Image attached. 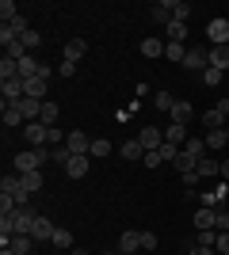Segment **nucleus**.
<instances>
[{
  "label": "nucleus",
  "mask_w": 229,
  "mask_h": 255,
  "mask_svg": "<svg viewBox=\"0 0 229 255\" xmlns=\"http://www.w3.org/2000/svg\"><path fill=\"white\" fill-rule=\"evenodd\" d=\"M50 133H54V126H46V122H27V126H23V137L31 141V149L50 145Z\"/></svg>",
  "instance_id": "1"
},
{
  "label": "nucleus",
  "mask_w": 229,
  "mask_h": 255,
  "mask_svg": "<svg viewBox=\"0 0 229 255\" xmlns=\"http://www.w3.org/2000/svg\"><path fill=\"white\" fill-rule=\"evenodd\" d=\"M184 69H187V73H191V69H195V73H207V69H210V50H207V46H191L187 57H184Z\"/></svg>",
  "instance_id": "2"
},
{
  "label": "nucleus",
  "mask_w": 229,
  "mask_h": 255,
  "mask_svg": "<svg viewBox=\"0 0 229 255\" xmlns=\"http://www.w3.org/2000/svg\"><path fill=\"white\" fill-rule=\"evenodd\" d=\"M0 194H11L19 206H27L31 202V194L23 191V175H4V183H0Z\"/></svg>",
  "instance_id": "3"
},
{
  "label": "nucleus",
  "mask_w": 229,
  "mask_h": 255,
  "mask_svg": "<svg viewBox=\"0 0 229 255\" xmlns=\"http://www.w3.org/2000/svg\"><path fill=\"white\" fill-rule=\"evenodd\" d=\"M229 118V99H222L218 107H210V111H203V126L207 129H222Z\"/></svg>",
  "instance_id": "4"
},
{
  "label": "nucleus",
  "mask_w": 229,
  "mask_h": 255,
  "mask_svg": "<svg viewBox=\"0 0 229 255\" xmlns=\"http://www.w3.org/2000/svg\"><path fill=\"white\" fill-rule=\"evenodd\" d=\"M207 38H210V46H229V19H210Z\"/></svg>",
  "instance_id": "5"
},
{
  "label": "nucleus",
  "mask_w": 229,
  "mask_h": 255,
  "mask_svg": "<svg viewBox=\"0 0 229 255\" xmlns=\"http://www.w3.org/2000/svg\"><path fill=\"white\" fill-rule=\"evenodd\" d=\"M65 149L73 152V156H88V152H92V137H88V133H80V129H73V133H69V141H65Z\"/></svg>",
  "instance_id": "6"
},
{
  "label": "nucleus",
  "mask_w": 229,
  "mask_h": 255,
  "mask_svg": "<svg viewBox=\"0 0 229 255\" xmlns=\"http://www.w3.org/2000/svg\"><path fill=\"white\" fill-rule=\"evenodd\" d=\"M54 229H57V225L50 221V217H34V225H31V240H34V244H42V240H54Z\"/></svg>",
  "instance_id": "7"
},
{
  "label": "nucleus",
  "mask_w": 229,
  "mask_h": 255,
  "mask_svg": "<svg viewBox=\"0 0 229 255\" xmlns=\"http://www.w3.org/2000/svg\"><path fill=\"white\" fill-rule=\"evenodd\" d=\"M88 168H92V156H69L65 160V175L69 179H84Z\"/></svg>",
  "instance_id": "8"
},
{
  "label": "nucleus",
  "mask_w": 229,
  "mask_h": 255,
  "mask_svg": "<svg viewBox=\"0 0 229 255\" xmlns=\"http://www.w3.org/2000/svg\"><path fill=\"white\" fill-rule=\"evenodd\" d=\"M138 141H142V149H145V152H153V149H161V145H164V129L145 126L142 133H138Z\"/></svg>",
  "instance_id": "9"
},
{
  "label": "nucleus",
  "mask_w": 229,
  "mask_h": 255,
  "mask_svg": "<svg viewBox=\"0 0 229 255\" xmlns=\"http://www.w3.org/2000/svg\"><path fill=\"white\" fill-rule=\"evenodd\" d=\"M119 252H122V255H138V252H142V233L126 229V233L119 236Z\"/></svg>",
  "instance_id": "10"
},
{
  "label": "nucleus",
  "mask_w": 229,
  "mask_h": 255,
  "mask_svg": "<svg viewBox=\"0 0 229 255\" xmlns=\"http://www.w3.org/2000/svg\"><path fill=\"white\" fill-rule=\"evenodd\" d=\"M164 11L172 15V23H187V15H191V4H184V0H161Z\"/></svg>",
  "instance_id": "11"
},
{
  "label": "nucleus",
  "mask_w": 229,
  "mask_h": 255,
  "mask_svg": "<svg viewBox=\"0 0 229 255\" xmlns=\"http://www.w3.org/2000/svg\"><path fill=\"white\" fill-rule=\"evenodd\" d=\"M195 229H218V210L199 206V210H195Z\"/></svg>",
  "instance_id": "12"
},
{
  "label": "nucleus",
  "mask_w": 229,
  "mask_h": 255,
  "mask_svg": "<svg viewBox=\"0 0 229 255\" xmlns=\"http://www.w3.org/2000/svg\"><path fill=\"white\" fill-rule=\"evenodd\" d=\"M15 107L23 111V118H27V122H38V118H42V103H38V99H31V96H23Z\"/></svg>",
  "instance_id": "13"
},
{
  "label": "nucleus",
  "mask_w": 229,
  "mask_h": 255,
  "mask_svg": "<svg viewBox=\"0 0 229 255\" xmlns=\"http://www.w3.org/2000/svg\"><path fill=\"white\" fill-rule=\"evenodd\" d=\"M164 141H168V145H176V149H184V145H187V126H176V122H168V129H164Z\"/></svg>",
  "instance_id": "14"
},
{
  "label": "nucleus",
  "mask_w": 229,
  "mask_h": 255,
  "mask_svg": "<svg viewBox=\"0 0 229 255\" xmlns=\"http://www.w3.org/2000/svg\"><path fill=\"white\" fill-rule=\"evenodd\" d=\"M84 53H88V42H84V38H69V42H65V61L76 65Z\"/></svg>",
  "instance_id": "15"
},
{
  "label": "nucleus",
  "mask_w": 229,
  "mask_h": 255,
  "mask_svg": "<svg viewBox=\"0 0 229 255\" xmlns=\"http://www.w3.org/2000/svg\"><path fill=\"white\" fill-rule=\"evenodd\" d=\"M210 69H229V46H210Z\"/></svg>",
  "instance_id": "16"
},
{
  "label": "nucleus",
  "mask_w": 229,
  "mask_h": 255,
  "mask_svg": "<svg viewBox=\"0 0 229 255\" xmlns=\"http://www.w3.org/2000/svg\"><path fill=\"white\" fill-rule=\"evenodd\" d=\"M168 115H172V122H176V126H187V122H191V103L176 99V107L168 111Z\"/></svg>",
  "instance_id": "17"
},
{
  "label": "nucleus",
  "mask_w": 229,
  "mask_h": 255,
  "mask_svg": "<svg viewBox=\"0 0 229 255\" xmlns=\"http://www.w3.org/2000/svg\"><path fill=\"white\" fill-rule=\"evenodd\" d=\"M4 126H27V118H23V111H19V107H15V103H4Z\"/></svg>",
  "instance_id": "18"
},
{
  "label": "nucleus",
  "mask_w": 229,
  "mask_h": 255,
  "mask_svg": "<svg viewBox=\"0 0 229 255\" xmlns=\"http://www.w3.org/2000/svg\"><path fill=\"white\" fill-rule=\"evenodd\" d=\"M226 145H229V133H226V126H222V129H210V133H207V149H210V152L226 149Z\"/></svg>",
  "instance_id": "19"
},
{
  "label": "nucleus",
  "mask_w": 229,
  "mask_h": 255,
  "mask_svg": "<svg viewBox=\"0 0 229 255\" xmlns=\"http://www.w3.org/2000/svg\"><path fill=\"white\" fill-rule=\"evenodd\" d=\"M184 152H187V156H195V160H203V156H207V137H187V145H184Z\"/></svg>",
  "instance_id": "20"
},
{
  "label": "nucleus",
  "mask_w": 229,
  "mask_h": 255,
  "mask_svg": "<svg viewBox=\"0 0 229 255\" xmlns=\"http://www.w3.org/2000/svg\"><path fill=\"white\" fill-rule=\"evenodd\" d=\"M218 164H222V160H210V156H203V160L195 164L199 179H214V175H218Z\"/></svg>",
  "instance_id": "21"
},
{
  "label": "nucleus",
  "mask_w": 229,
  "mask_h": 255,
  "mask_svg": "<svg viewBox=\"0 0 229 255\" xmlns=\"http://www.w3.org/2000/svg\"><path fill=\"white\" fill-rule=\"evenodd\" d=\"M8 248H11L15 255H31V252H34V240L19 233V236H11V244H8Z\"/></svg>",
  "instance_id": "22"
},
{
  "label": "nucleus",
  "mask_w": 229,
  "mask_h": 255,
  "mask_svg": "<svg viewBox=\"0 0 229 255\" xmlns=\"http://www.w3.org/2000/svg\"><path fill=\"white\" fill-rule=\"evenodd\" d=\"M38 69H42V65L34 61L31 53H27V57H19V76H23V80H31V76H38Z\"/></svg>",
  "instance_id": "23"
},
{
  "label": "nucleus",
  "mask_w": 229,
  "mask_h": 255,
  "mask_svg": "<svg viewBox=\"0 0 229 255\" xmlns=\"http://www.w3.org/2000/svg\"><path fill=\"white\" fill-rule=\"evenodd\" d=\"M27 96L38 99V103L46 99V80H42V76H31V80H27Z\"/></svg>",
  "instance_id": "24"
},
{
  "label": "nucleus",
  "mask_w": 229,
  "mask_h": 255,
  "mask_svg": "<svg viewBox=\"0 0 229 255\" xmlns=\"http://www.w3.org/2000/svg\"><path fill=\"white\" fill-rule=\"evenodd\" d=\"M122 156H126V160H145V149H142V141H138V137H130L126 145H122Z\"/></svg>",
  "instance_id": "25"
},
{
  "label": "nucleus",
  "mask_w": 229,
  "mask_h": 255,
  "mask_svg": "<svg viewBox=\"0 0 229 255\" xmlns=\"http://www.w3.org/2000/svg\"><path fill=\"white\" fill-rule=\"evenodd\" d=\"M23 191H27V194L42 191V171H27V175H23Z\"/></svg>",
  "instance_id": "26"
},
{
  "label": "nucleus",
  "mask_w": 229,
  "mask_h": 255,
  "mask_svg": "<svg viewBox=\"0 0 229 255\" xmlns=\"http://www.w3.org/2000/svg\"><path fill=\"white\" fill-rule=\"evenodd\" d=\"M164 46H168V42H161V38H145V42H142V57H161Z\"/></svg>",
  "instance_id": "27"
},
{
  "label": "nucleus",
  "mask_w": 229,
  "mask_h": 255,
  "mask_svg": "<svg viewBox=\"0 0 229 255\" xmlns=\"http://www.w3.org/2000/svg\"><path fill=\"white\" fill-rule=\"evenodd\" d=\"M164 57H168V61H180V65H184L187 46H184V42H168V46H164Z\"/></svg>",
  "instance_id": "28"
},
{
  "label": "nucleus",
  "mask_w": 229,
  "mask_h": 255,
  "mask_svg": "<svg viewBox=\"0 0 229 255\" xmlns=\"http://www.w3.org/2000/svg\"><path fill=\"white\" fill-rule=\"evenodd\" d=\"M168 42H187V23H168Z\"/></svg>",
  "instance_id": "29"
},
{
  "label": "nucleus",
  "mask_w": 229,
  "mask_h": 255,
  "mask_svg": "<svg viewBox=\"0 0 229 255\" xmlns=\"http://www.w3.org/2000/svg\"><path fill=\"white\" fill-rule=\"evenodd\" d=\"M172 164H176V171H180V175H184V171H195V164H199V160H195V156H187V152L180 149V156H176Z\"/></svg>",
  "instance_id": "30"
},
{
  "label": "nucleus",
  "mask_w": 229,
  "mask_h": 255,
  "mask_svg": "<svg viewBox=\"0 0 229 255\" xmlns=\"http://www.w3.org/2000/svg\"><path fill=\"white\" fill-rule=\"evenodd\" d=\"M88 156H96V160L111 156V141H107V137H96V141H92V152H88Z\"/></svg>",
  "instance_id": "31"
},
{
  "label": "nucleus",
  "mask_w": 229,
  "mask_h": 255,
  "mask_svg": "<svg viewBox=\"0 0 229 255\" xmlns=\"http://www.w3.org/2000/svg\"><path fill=\"white\" fill-rule=\"evenodd\" d=\"M50 244H54V248H73V233L57 225V229H54V240H50Z\"/></svg>",
  "instance_id": "32"
},
{
  "label": "nucleus",
  "mask_w": 229,
  "mask_h": 255,
  "mask_svg": "<svg viewBox=\"0 0 229 255\" xmlns=\"http://www.w3.org/2000/svg\"><path fill=\"white\" fill-rule=\"evenodd\" d=\"M15 15H19V8H15V0H0V19H4V23H11Z\"/></svg>",
  "instance_id": "33"
},
{
  "label": "nucleus",
  "mask_w": 229,
  "mask_h": 255,
  "mask_svg": "<svg viewBox=\"0 0 229 255\" xmlns=\"http://www.w3.org/2000/svg\"><path fill=\"white\" fill-rule=\"evenodd\" d=\"M4 27H8V31L15 34V38H23V34L31 31V27H27V19H23V15H15V19H11V23H4Z\"/></svg>",
  "instance_id": "34"
},
{
  "label": "nucleus",
  "mask_w": 229,
  "mask_h": 255,
  "mask_svg": "<svg viewBox=\"0 0 229 255\" xmlns=\"http://www.w3.org/2000/svg\"><path fill=\"white\" fill-rule=\"evenodd\" d=\"M57 115H61V111H57V103H42V118H38V122L54 126V122H57Z\"/></svg>",
  "instance_id": "35"
},
{
  "label": "nucleus",
  "mask_w": 229,
  "mask_h": 255,
  "mask_svg": "<svg viewBox=\"0 0 229 255\" xmlns=\"http://www.w3.org/2000/svg\"><path fill=\"white\" fill-rule=\"evenodd\" d=\"M157 107H161V111H172V107H176V96H172V92H157Z\"/></svg>",
  "instance_id": "36"
},
{
  "label": "nucleus",
  "mask_w": 229,
  "mask_h": 255,
  "mask_svg": "<svg viewBox=\"0 0 229 255\" xmlns=\"http://www.w3.org/2000/svg\"><path fill=\"white\" fill-rule=\"evenodd\" d=\"M157 152H161V160H164V164H172V160L180 156V149H176V145H168V141H164V145H161Z\"/></svg>",
  "instance_id": "37"
},
{
  "label": "nucleus",
  "mask_w": 229,
  "mask_h": 255,
  "mask_svg": "<svg viewBox=\"0 0 229 255\" xmlns=\"http://www.w3.org/2000/svg\"><path fill=\"white\" fill-rule=\"evenodd\" d=\"M149 15H153V19H157V23H161V27H168V23H172V15L164 11V4H157V8H153Z\"/></svg>",
  "instance_id": "38"
},
{
  "label": "nucleus",
  "mask_w": 229,
  "mask_h": 255,
  "mask_svg": "<svg viewBox=\"0 0 229 255\" xmlns=\"http://www.w3.org/2000/svg\"><path fill=\"white\" fill-rule=\"evenodd\" d=\"M19 42L27 46V50H38V46H42V38H38V31H27V34L19 38Z\"/></svg>",
  "instance_id": "39"
},
{
  "label": "nucleus",
  "mask_w": 229,
  "mask_h": 255,
  "mask_svg": "<svg viewBox=\"0 0 229 255\" xmlns=\"http://www.w3.org/2000/svg\"><path fill=\"white\" fill-rule=\"evenodd\" d=\"M203 84H207V88L222 84V69H207V73H203Z\"/></svg>",
  "instance_id": "40"
},
{
  "label": "nucleus",
  "mask_w": 229,
  "mask_h": 255,
  "mask_svg": "<svg viewBox=\"0 0 229 255\" xmlns=\"http://www.w3.org/2000/svg\"><path fill=\"white\" fill-rule=\"evenodd\" d=\"M142 164H145V168H161L164 160H161V152L153 149V152H145V160H142Z\"/></svg>",
  "instance_id": "41"
},
{
  "label": "nucleus",
  "mask_w": 229,
  "mask_h": 255,
  "mask_svg": "<svg viewBox=\"0 0 229 255\" xmlns=\"http://www.w3.org/2000/svg\"><path fill=\"white\" fill-rule=\"evenodd\" d=\"M218 255H229V233H218V244H214Z\"/></svg>",
  "instance_id": "42"
},
{
  "label": "nucleus",
  "mask_w": 229,
  "mask_h": 255,
  "mask_svg": "<svg viewBox=\"0 0 229 255\" xmlns=\"http://www.w3.org/2000/svg\"><path fill=\"white\" fill-rule=\"evenodd\" d=\"M184 187H187V191H195V187H199V171H184Z\"/></svg>",
  "instance_id": "43"
},
{
  "label": "nucleus",
  "mask_w": 229,
  "mask_h": 255,
  "mask_svg": "<svg viewBox=\"0 0 229 255\" xmlns=\"http://www.w3.org/2000/svg\"><path fill=\"white\" fill-rule=\"evenodd\" d=\"M153 248H157V236H153V233H142V252H153Z\"/></svg>",
  "instance_id": "44"
},
{
  "label": "nucleus",
  "mask_w": 229,
  "mask_h": 255,
  "mask_svg": "<svg viewBox=\"0 0 229 255\" xmlns=\"http://www.w3.org/2000/svg\"><path fill=\"white\" fill-rule=\"evenodd\" d=\"M57 73H61V76H65V80H69V76L76 73V65H73V61H61V69H57Z\"/></svg>",
  "instance_id": "45"
},
{
  "label": "nucleus",
  "mask_w": 229,
  "mask_h": 255,
  "mask_svg": "<svg viewBox=\"0 0 229 255\" xmlns=\"http://www.w3.org/2000/svg\"><path fill=\"white\" fill-rule=\"evenodd\" d=\"M0 42L8 46V42H19V38H15V34H11V31H8V27H0Z\"/></svg>",
  "instance_id": "46"
},
{
  "label": "nucleus",
  "mask_w": 229,
  "mask_h": 255,
  "mask_svg": "<svg viewBox=\"0 0 229 255\" xmlns=\"http://www.w3.org/2000/svg\"><path fill=\"white\" fill-rule=\"evenodd\" d=\"M218 175H222V183H229V160H222V164H218Z\"/></svg>",
  "instance_id": "47"
},
{
  "label": "nucleus",
  "mask_w": 229,
  "mask_h": 255,
  "mask_svg": "<svg viewBox=\"0 0 229 255\" xmlns=\"http://www.w3.org/2000/svg\"><path fill=\"white\" fill-rule=\"evenodd\" d=\"M191 255H218V252H214V248H203V244H195V248H191Z\"/></svg>",
  "instance_id": "48"
},
{
  "label": "nucleus",
  "mask_w": 229,
  "mask_h": 255,
  "mask_svg": "<svg viewBox=\"0 0 229 255\" xmlns=\"http://www.w3.org/2000/svg\"><path fill=\"white\" fill-rule=\"evenodd\" d=\"M73 255H92V252H84V248H73Z\"/></svg>",
  "instance_id": "49"
},
{
  "label": "nucleus",
  "mask_w": 229,
  "mask_h": 255,
  "mask_svg": "<svg viewBox=\"0 0 229 255\" xmlns=\"http://www.w3.org/2000/svg\"><path fill=\"white\" fill-rule=\"evenodd\" d=\"M99 255H122V252H119V248H111V252H99Z\"/></svg>",
  "instance_id": "50"
},
{
  "label": "nucleus",
  "mask_w": 229,
  "mask_h": 255,
  "mask_svg": "<svg viewBox=\"0 0 229 255\" xmlns=\"http://www.w3.org/2000/svg\"><path fill=\"white\" fill-rule=\"evenodd\" d=\"M0 255H15V252H11V248H4V252H0Z\"/></svg>",
  "instance_id": "51"
},
{
  "label": "nucleus",
  "mask_w": 229,
  "mask_h": 255,
  "mask_svg": "<svg viewBox=\"0 0 229 255\" xmlns=\"http://www.w3.org/2000/svg\"><path fill=\"white\" fill-rule=\"evenodd\" d=\"M226 210H229V198H226Z\"/></svg>",
  "instance_id": "52"
}]
</instances>
